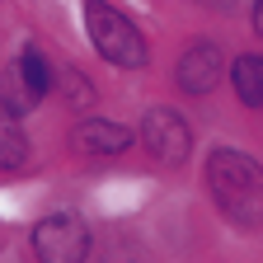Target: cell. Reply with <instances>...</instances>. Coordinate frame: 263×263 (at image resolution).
<instances>
[{"label": "cell", "instance_id": "obj_1", "mask_svg": "<svg viewBox=\"0 0 263 263\" xmlns=\"http://www.w3.org/2000/svg\"><path fill=\"white\" fill-rule=\"evenodd\" d=\"M207 188L216 207L240 230H263V164L245 151H212L207 160Z\"/></svg>", "mask_w": 263, "mask_h": 263}, {"label": "cell", "instance_id": "obj_2", "mask_svg": "<svg viewBox=\"0 0 263 263\" xmlns=\"http://www.w3.org/2000/svg\"><path fill=\"white\" fill-rule=\"evenodd\" d=\"M85 28H89V43L94 52L104 57L108 66H146L151 47L141 38V28L132 24L118 5H108V0H85Z\"/></svg>", "mask_w": 263, "mask_h": 263}, {"label": "cell", "instance_id": "obj_3", "mask_svg": "<svg viewBox=\"0 0 263 263\" xmlns=\"http://www.w3.org/2000/svg\"><path fill=\"white\" fill-rule=\"evenodd\" d=\"M33 254L43 263H80L89 254V230L71 212H52L33 226Z\"/></svg>", "mask_w": 263, "mask_h": 263}, {"label": "cell", "instance_id": "obj_4", "mask_svg": "<svg viewBox=\"0 0 263 263\" xmlns=\"http://www.w3.org/2000/svg\"><path fill=\"white\" fill-rule=\"evenodd\" d=\"M141 137H146V151L160 164H183L188 146H193V132H188V122L174 108H151L146 122H141Z\"/></svg>", "mask_w": 263, "mask_h": 263}, {"label": "cell", "instance_id": "obj_5", "mask_svg": "<svg viewBox=\"0 0 263 263\" xmlns=\"http://www.w3.org/2000/svg\"><path fill=\"white\" fill-rule=\"evenodd\" d=\"M221 71H226L221 47H216V43H193V47L179 57V66H174V80H179L183 94H212L216 80H221Z\"/></svg>", "mask_w": 263, "mask_h": 263}, {"label": "cell", "instance_id": "obj_6", "mask_svg": "<svg viewBox=\"0 0 263 263\" xmlns=\"http://www.w3.org/2000/svg\"><path fill=\"white\" fill-rule=\"evenodd\" d=\"M71 141H76V151H85V155H118V151H127L132 132H127L122 122H113V118H85V122L71 132Z\"/></svg>", "mask_w": 263, "mask_h": 263}, {"label": "cell", "instance_id": "obj_7", "mask_svg": "<svg viewBox=\"0 0 263 263\" xmlns=\"http://www.w3.org/2000/svg\"><path fill=\"white\" fill-rule=\"evenodd\" d=\"M28 160V137L19 127V108L0 99V170H24Z\"/></svg>", "mask_w": 263, "mask_h": 263}, {"label": "cell", "instance_id": "obj_8", "mask_svg": "<svg viewBox=\"0 0 263 263\" xmlns=\"http://www.w3.org/2000/svg\"><path fill=\"white\" fill-rule=\"evenodd\" d=\"M230 85H235L240 104H249V108H263V57H258V52H245V57H235V66H230Z\"/></svg>", "mask_w": 263, "mask_h": 263}, {"label": "cell", "instance_id": "obj_9", "mask_svg": "<svg viewBox=\"0 0 263 263\" xmlns=\"http://www.w3.org/2000/svg\"><path fill=\"white\" fill-rule=\"evenodd\" d=\"M61 99H66V104H71V108H76V104L85 108L89 99H94V89L85 85V76H80V71H71V76H61Z\"/></svg>", "mask_w": 263, "mask_h": 263}, {"label": "cell", "instance_id": "obj_10", "mask_svg": "<svg viewBox=\"0 0 263 263\" xmlns=\"http://www.w3.org/2000/svg\"><path fill=\"white\" fill-rule=\"evenodd\" d=\"M207 10H235V5H245V0H202Z\"/></svg>", "mask_w": 263, "mask_h": 263}, {"label": "cell", "instance_id": "obj_11", "mask_svg": "<svg viewBox=\"0 0 263 263\" xmlns=\"http://www.w3.org/2000/svg\"><path fill=\"white\" fill-rule=\"evenodd\" d=\"M254 33L263 38V0H254Z\"/></svg>", "mask_w": 263, "mask_h": 263}]
</instances>
